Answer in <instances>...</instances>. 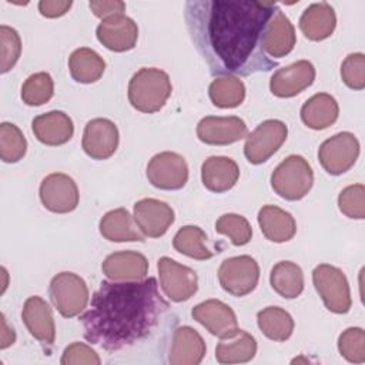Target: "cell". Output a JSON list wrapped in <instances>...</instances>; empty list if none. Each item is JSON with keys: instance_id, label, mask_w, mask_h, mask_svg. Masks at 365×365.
I'll return each instance as SVG.
<instances>
[{"instance_id": "1", "label": "cell", "mask_w": 365, "mask_h": 365, "mask_svg": "<svg viewBox=\"0 0 365 365\" xmlns=\"http://www.w3.org/2000/svg\"><path fill=\"white\" fill-rule=\"evenodd\" d=\"M278 9L274 1L190 0L184 17L190 37L212 76H250L278 63L262 48L264 30Z\"/></svg>"}, {"instance_id": "2", "label": "cell", "mask_w": 365, "mask_h": 365, "mask_svg": "<svg viewBox=\"0 0 365 365\" xmlns=\"http://www.w3.org/2000/svg\"><path fill=\"white\" fill-rule=\"evenodd\" d=\"M168 308L155 278L103 281L80 317L84 338L108 352L121 351L148 336Z\"/></svg>"}, {"instance_id": "3", "label": "cell", "mask_w": 365, "mask_h": 365, "mask_svg": "<svg viewBox=\"0 0 365 365\" xmlns=\"http://www.w3.org/2000/svg\"><path fill=\"white\" fill-rule=\"evenodd\" d=\"M171 91V80L165 71L143 67L134 73L128 83V101L135 110L153 114L165 106Z\"/></svg>"}, {"instance_id": "4", "label": "cell", "mask_w": 365, "mask_h": 365, "mask_svg": "<svg viewBox=\"0 0 365 365\" xmlns=\"http://www.w3.org/2000/svg\"><path fill=\"white\" fill-rule=\"evenodd\" d=\"M314 184V173L302 155H288L271 174L272 190L287 201L304 198Z\"/></svg>"}, {"instance_id": "5", "label": "cell", "mask_w": 365, "mask_h": 365, "mask_svg": "<svg viewBox=\"0 0 365 365\" xmlns=\"http://www.w3.org/2000/svg\"><path fill=\"white\" fill-rule=\"evenodd\" d=\"M312 282L331 312L346 314L351 309L349 284L342 269L331 264H319L312 271Z\"/></svg>"}, {"instance_id": "6", "label": "cell", "mask_w": 365, "mask_h": 365, "mask_svg": "<svg viewBox=\"0 0 365 365\" xmlns=\"http://www.w3.org/2000/svg\"><path fill=\"white\" fill-rule=\"evenodd\" d=\"M50 299L64 318H73L84 311L88 304V288L86 281L68 271L53 277L48 288Z\"/></svg>"}, {"instance_id": "7", "label": "cell", "mask_w": 365, "mask_h": 365, "mask_svg": "<svg viewBox=\"0 0 365 365\" xmlns=\"http://www.w3.org/2000/svg\"><path fill=\"white\" fill-rule=\"evenodd\" d=\"M259 279L258 262L250 255L227 258L218 268V281L224 291L234 297H245L252 292Z\"/></svg>"}, {"instance_id": "8", "label": "cell", "mask_w": 365, "mask_h": 365, "mask_svg": "<svg viewBox=\"0 0 365 365\" xmlns=\"http://www.w3.org/2000/svg\"><path fill=\"white\" fill-rule=\"evenodd\" d=\"M288 135V127L281 120H265L247 135L244 155L251 164H262L272 157Z\"/></svg>"}, {"instance_id": "9", "label": "cell", "mask_w": 365, "mask_h": 365, "mask_svg": "<svg viewBox=\"0 0 365 365\" xmlns=\"http://www.w3.org/2000/svg\"><path fill=\"white\" fill-rule=\"evenodd\" d=\"M358 155L359 141L348 131H342L327 138L318 150L319 164L331 175H341L346 173L354 167Z\"/></svg>"}, {"instance_id": "10", "label": "cell", "mask_w": 365, "mask_h": 365, "mask_svg": "<svg viewBox=\"0 0 365 365\" xmlns=\"http://www.w3.org/2000/svg\"><path fill=\"white\" fill-rule=\"evenodd\" d=\"M160 285L168 299L182 302L190 299L198 289V277L194 269L170 257H161L157 262Z\"/></svg>"}, {"instance_id": "11", "label": "cell", "mask_w": 365, "mask_h": 365, "mask_svg": "<svg viewBox=\"0 0 365 365\" xmlns=\"http://www.w3.org/2000/svg\"><path fill=\"white\" fill-rule=\"evenodd\" d=\"M147 178L155 188L180 190L188 181V165L182 155L173 151L155 154L147 164Z\"/></svg>"}, {"instance_id": "12", "label": "cell", "mask_w": 365, "mask_h": 365, "mask_svg": "<svg viewBox=\"0 0 365 365\" xmlns=\"http://www.w3.org/2000/svg\"><path fill=\"white\" fill-rule=\"evenodd\" d=\"M40 200L43 205L57 214H67L78 205V188L71 177L63 173H53L40 184Z\"/></svg>"}, {"instance_id": "13", "label": "cell", "mask_w": 365, "mask_h": 365, "mask_svg": "<svg viewBox=\"0 0 365 365\" xmlns=\"http://www.w3.org/2000/svg\"><path fill=\"white\" fill-rule=\"evenodd\" d=\"M81 147L93 160L110 158L118 147V128L108 118L90 120L83 133Z\"/></svg>"}, {"instance_id": "14", "label": "cell", "mask_w": 365, "mask_h": 365, "mask_svg": "<svg viewBox=\"0 0 365 365\" xmlns=\"http://www.w3.org/2000/svg\"><path fill=\"white\" fill-rule=\"evenodd\" d=\"M247 133L245 121L235 115H207L197 125V137L208 145H228L244 138Z\"/></svg>"}, {"instance_id": "15", "label": "cell", "mask_w": 365, "mask_h": 365, "mask_svg": "<svg viewBox=\"0 0 365 365\" xmlns=\"http://www.w3.org/2000/svg\"><path fill=\"white\" fill-rule=\"evenodd\" d=\"M315 80V67L308 60H299L282 68H278L271 80L269 90L281 98L294 97L308 88Z\"/></svg>"}, {"instance_id": "16", "label": "cell", "mask_w": 365, "mask_h": 365, "mask_svg": "<svg viewBox=\"0 0 365 365\" xmlns=\"http://www.w3.org/2000/svg\"><path fill=\"white\" fill-rule=\"evenodd\" d=\"M98 41L108 50L115 53L128 51L135 47L138 38L137 23L124 16L117 14L101 20L96 30Z\"/></svg>"}, {"instance_id": "17", "label": "cell", "mask_w": 365, "mask_h": 365, "mask_svg": "<svg viewBox=\"0 0 365 365\" xmlns=\"http://www.w3.org/2000/svg\"><path fill=\"white\" fill-rule=\"evenodd\" d=\"M134 220L140 231L150 238L163 237L174 222L173 208L155 198H143L134 204Z\"/></svg>"}, {"instance_id": "18", "label": "cell", "mask_w": 365, "mask_h": 365, "mask_svg": "<svg viewBox=\"0 0 365 365\" xmlns=\"http://www.w3.org/2000/svg\"><path fill=\"white\" fill-rule=\"evenodd\" d=\"M191 317L218 338L228 336L238 328L234 311L220 299H207L197 304L191 309Z\"/></svg>"}, {"instance_id": "19", "label": "cell", "mask_w": 365, "mask_h": 365, "mask_svg": "<svg viewBox=\"0 0 365 365\" xmlns=\"http://www.w3.org/2000/svg\"><path fill=\"white\" fill-rule=\"evenodd\" d=\"M295 43L297 36L291 20L277 9L262 34V48L265 54L272 60L282 58L294 50Z\"/></svg>"}, {"instance_id": "20", "label": "cell", "mask_w": 365, "mask_h": 365, "mask_svg": "<svg viewBox=\"0 0 365 365\" xmlns=\"http://www.w3.org/2000/svg\"><path fill=\"white\" fill-rule=\"evenodd\" d=\"M21 318L31 336L46 345L54 344L56 325L53 312L50 305L41 297L33 295L24 301Z\"/></svg>"}, {"instance_id": "21", "label": "cell", "mask_w": 365, "mask_h": 365, "mask_svg": "<svg viewBox=\"0 0 365 365\" xmlns=\"http://www.w3.org/2000/svg\"><path fill=\"white\" fill-rule=\"evenodd\" d=\"M101 269L111 281H141L148 272V261L137 251H117L106 257Z\"/></svg>"}, {"instance_id": "22", "label": "cell", "mask_w": 365, "mask_h": 365, "mask_svg": "<svg viewBox=\"0 0 365 365\" xmlns=\"http://www.w3.org/2000/svg\"><path fill=\"white\" fill-rule=\"evenodd\" d=\"M205 351V342L194 328L188 325L178 327L173 332L168 362L171 365H198Z\"/></svg>"}, {"instance_id": "23", "label": "cell", "mask_w": 365, "mask_h": 365, "mask_svg": "<svg viewBox=\"0 0 365 365\" xmlns=\"http://www.w3.org/2000/svg\"><path fill=\"white\" fill-rule=\"evenodd\" d=\"M31 130L36 138L46 145H63L74 134L73 120L58 110L40 114L33 118Z\"/></svg>"}, {"instance_id": "24", "label": "cell", "mask_w": 365, "mask_h": 365, "mask_svg": "<svg viewBox=\"0 0 365 365\" xmlns=\"http://www.w3.org/2000/svg\"><path fill=\"white\" fill-rule=\"evenodd\" d=\"M240 178L237 163L224 155L208 157L201 165V180L207 190L212 192H224L231 190Z\"/></svg>"}, {"instance_id": "25", "label": "cell", "mask_w": 365, "mask_h": 365, "mask_svg": "<svg viewBox=\"0 0 365 365\" xmlns=\"http://www.w3.org/2000/svg\"><path fill=\"white\" fill-rule=\"evenodd\" d=\"M336 27V16L331 4L327 1L312 3L299 17V29L302 34L312 41H321L332 36Z\"/></svg>"}, {"instance_id": "26", "label": "cell", "mask_w": 365, "mask_h": 365, "mask_svg": "<svg viewBox=\"0 0 365 365\" xmlns=\"http://www.w3.org/2000/svg\"><path fill=\"white\" fill-rule=\"evenodd\" d=\"M100 234L111 242L145 241L134 217L125 208H115L103 215L98 224Z\"/></svg>"}, {"instance_id": "27", "label": "cell", "mask_w": 365, "mask_h": 365, "mask_svg": "<svg viewBox=\"0 0 365 365\" xmlns=\"http://www.w3.org/2000/svg\"><path fill=\"white\" fill-rule=\"evenodd\" d=\"M220 339L215 348V359L220 364H244L257 354L255 338L244 329L237 328L231 335Z\"/></svg>"}, {"instance_id": "28", "label": "cell", "mask_w": 365, "mask_h": 365, "mask_svg": "<svg viewBox=\"0 0 365 365\" xmlns=\"http://www.w3.org/2000/svg\"><path fill=\"white\" fill-rule=\"evenodd\" d=\"M258 224L264 237L272 242H287L297 232L294 217L277 205H264L258 211Z\"/></svg>"}, {"instance_id": "29", "label": "cell", "mask_w": 365, "mask_h": 365, "mask_svg": "<svg viewBox=\"0 0 365 365\" xmlns=\"http://www.w3.org/2000/svg\"><path fill=\"white\" fill-rule=\"evenodd\" d=\"M338 114L336 100L327 93L314 94L301 107V120L312 130L328 128L338 120Z\"/></svg>"}, {"instance_id": "30", "label": "cell", "mask_w": 365, "mask_h": 365, "mask_svg": "<svg viewBox=\"0 0 365 365\" xmlns=\"http://www.w3.org/2000/svg\"><path fill=\"white\" fill-rule=\"evenodd\" d=\"M269 284L279 297L292 299L304 291V272L292 261H279L271 269Z\"/></svg>"}, {"instance_id": "31", "label": "cell", "mask_w": 365, "mask_h": 365, "mask_svg": "<svg viewBox=\"0 0 365 365\" xmlns=\"http://www.w3.org/2000/svg\"><path fill=\"white\" fill-rule=\"evenodd\" d=\"M68 68L71 77L77 83L90 84L101 78L106 70V63L97 51L88 47H80L71 53Z\"/></svg>"}, {"instance_id": "32", "label": "cell", "mask_w": 365, "mask_h": 365, "mask_svg": "<svg viewBox=\"0 0 365 365\" xmlns=\"http://www.w3.org/2000/svg\"><path fill=\"white\" fill-rule=\"evenodd\" d=\"M257 324L261 332L275 342L287 341L294 331V319L281 307H267L257 314Z\"/></svg>"}, {"instance_id": "33", "label": "cell", "mask_w": 365, "mask_h": 365, "mask_svg": "<svg viewBox=\"0 0 365 365\" xmlns=\"http://www.w3.org/2000/svg\"><path fill=\"white\" fill-rule=\"evenodd\" d=\"M173 247L177 252L198 261L212 257V251L207 247V234L197 225L181 227L174 235Z\"/></svg>"}, {"instance_id": "34", "label": "cell", "mask_w": 365, "mask_h": 365, "mask_svg": "<svg viewBox=\"0 0 365 365\" xmlns=\"http://www.w3.org/2000/svg\"><path fill=\"white\" fill-rule=\"evenodd\" d=\"M208 94L215 107L235 108L241 106L245 98V86L234 76L217 77L210 84Z\"/></svg>"}, {"instance_id": "35", "label": "cell", "mask_w": 365, "mask_h": 365, "mask_svg": "<svg viewBox=\"0 0 365 365\" xmlns=\"http://www.w3.org/2000/svg\"><path fill=\"white\" fill-rule=\"evenodd\" d=\"M54 94V83L48 73L40 71L29 76L21 86V100L31 107L46 104Z\"/></svg>"}, {"instance_id": "36", "label": "cell", "mask_w": 365, "mask_h": 365, "mask_svg": "<svg viewBox=\"0 0 365 365\" xmlns=\"http://www.w3.org/2000/svg\"><path fill=\"white\" fill-rule=\"evenodd\" d=\"M27 151V141L21 130L11 123L0 124V157L4 163L20 161Z\"/></svg>"}, {"instance_id": "37", "label": "cell", "mask_w": 365, "mask_h": 365, "mask_svg": "<svg viewBox=\"0 0 365 365\" xmlns=\"http://www.w3.org/2000/svg\"><path fill=\"white\" fill-rule=\"evenodd\" d=\"M215 231L227 235L237 247L245 245L251 241L252 228L248 220L240 214H224L215 222Z\"/></svg>"}, {"instance_id": "38", "label": "cell", "mask_w": 365, "mask_h": 365, "mask_svg": "<svg viewBox=\"0 0 365 365\" xmlns=\"http://www.w3.org/2000/svg\"><path fill=\"white\" fill-rule=\"evenodd\" d=\"M338 349L341 355L354 364L365 362V332L359 327L345 329L338 338Z\"/></svg>"}, {"instance_id": "39", "label": "cell", "mask_w": 365, "mask_h": 365, "mask_svg": "<svg viewBox=\"0 0 365 365\" xmlns=\"http://www.w3.org/2000/svg\"><path fill=\"white\" fill-rule=\"evenodd\" d=\"M0 71L4 74L10 71L21 54V40L19 33L6 24L0 26Z\"/></svg>"}, {"instance_id": "40", "label": "cell", "mask_w": 365, "mask_h": 365, "mask_svg": "<svg viewBox=\"0 0 365 365\" xmlns=\"http://www.w3.org/2000/svg\"><path fill=\"white\" fill-rule=\"evenodd\" d=\"M339 211L348 218H365V187L364 184H354L345 187L338 195Z\"/></svg>"}, {"instance_id": "41", "label": "cell", "mask_w": 365, "mask_h": 365, "mask_svg": "<svg viewBox=\"0 0 365 365\" xmlns=\"http://www.w3.org/2000/svg\"><path fill=\"white\" fill-rule=\"evenodd\" d=\"M342 81L352 90L365 88V54L351 53L341 64Z\"/></svg>"}, {"instance_id": "42", "label": "cell", "mask_w": 365, "mask_h": 365, "mask_svg": "<svg viewBox=\"0 0 365 365\" xmlns=\"http://www.w3.org/2000/svg\"><path fill=\"white\" fill-rule=\"evenodd\" d=\"M60 362L61 365H100L101 359L91 346L83 342H73L64 349Z\"/></svg>"}, {"instance_id": "43", "label": "cell", "mask_w": 365, "mask_h": 365, "mask_svg": "<svg viewBox=\"0 0 365 365\" xmlns=\"http://www.w3.org/2000/svg\"><path fill=\"white\" fill-rule=\"evenodd\" d=\"M88 7L94 13V16L100 17L101 20L117 16V14H124L125 11V3L121 0H103V1H90Z\"/></svg>"}, {"instance_id": "44", "label": "cell", "mask_w": 365, "mask_h": 365, "mask_svg": "<svg viewBox=\"0 0 365 365\" xmlns=\"http://www.w3.org/2000/svg\"><path fill=\"white\" fill-rule=\"evenodd\" d=\"M71 4L73 1L70 0H41L38 3V11L47 19H56L64 16L70 10Z\"/></svg>"}, {"instance_id": "45", "label": "cell", "mask_w": 365, "mask_h": 365, "mask_svg": "<svg viewBox=\"0 0 365 365\" xmlns=\"http://www.w3.org/2000/svg\"><path fill=\"white\" fill-rule=\"evenodd\" d=\"M1 318V336H0V348L1 349H6L7 346L13 345L14 341H16V334H14V329L10 328L7 325V321H6V317L4 314L0 315Z\"/></svg>"}]
</instances>
